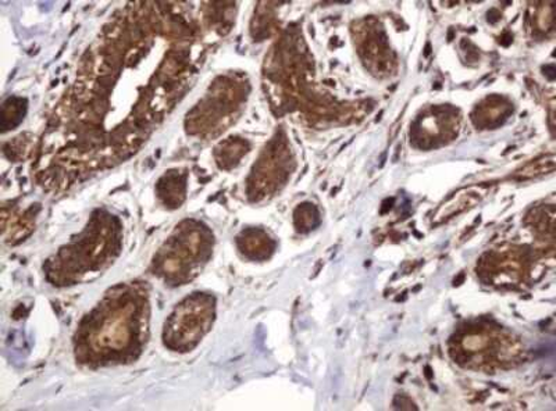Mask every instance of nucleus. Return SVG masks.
Listing matches in <instances>:
<instances>
[{
	"mask_svg": "<svg viewBox=\"0 0 556 411\" xmlns=\"http://www.w3.org/2000/svg\"><path fill=\"white\" fill-rule=\"evenodd\" d=\"M212 235L197 222H184L176 235L167 242L155 259L159 275L181 285L197 274L212 251Z\"/></svg>",
	"mask_w": 556,
	"mask_h": 411,
	"instance_id": "2",
	"label": "nucleus"
},
{
	"mask_svg": "<svg viewBox=\"0 0 556 411\" xmlns=\"http://www.w3.org/2000/svg\"><path fill=\"white\" fill-rule=\"evenodd\" d=\"M149 338V304L138 286H118L78 325L74 355L87 368L136 361Z\"/></svg>",
	"mask_w": 556,
	"mask_h": 411,
	"instance_id": "1",
	"label": "nucleus"
},
{
	"mask_svg": "<svg viewBox=\"0 0 556 411\" xmlns=\"http://www.w3.org/2000/svg\"><path fill=\"white\" fill-rule=\"evenodd\" d=\"M215 320L212 296L195 294L182 300L168 317L163 330V344L177 354H188L201 344Z\"/></svg>",
	"mask_w": 556,
	"mask_h": 411,
	"instance_id": "3",
	"label": "nucleus"
},
{
	"mask_svg": "<svg viewBox=\"0 0 556 411\" xmlns=\"http://www.w3.org/2000/svg\"><path fill=\"white\" fill-rule=\"evenodd\" d=\"M186 193V181L180 175H168L159 182V195L165 200L166 205L180 207Z\"/></svg>",
	"mask_w": 556,
	"mask_h": 411,
	"instance_id": "4",
	"label": "nucleus"
}]
</instances>
